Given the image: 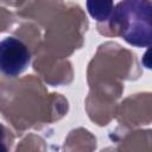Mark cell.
Wrapping results in <instances>:
<instances>
[{"instance_id":"obj_1","label":"cell","mask_w":152,"mask_h":152,"mask_svg":"<svg viewBox=\"0 0 152 152\" xmlns=\"http://www.w3.org/2000/svg\"><path fill=\"white\" fill-rule=\"evenodd\" d=\"M110 23L128 44L137 48L152 46V1L124 0L118 2Z\"/></svg>"},{"instance_id":"obj_2","label":"cell","mask_w":152,"mask_h":152,"mask_svg":"<svg viewBox=\"0 0 152 152\" xmlns=\"http://www.w3.org/2000/svg\"><path fill=\"white\" fill-rule=\"evenodd\" d=\"M31 59L27 46L14 37H6L0 43L1 71L11 77L21 74Z\"/></svg>"},{"instance_id":"obj_3","label":"cell","mask_w":152,"mask_h":152,"mask_svg":"<svg viewBox=\"0 0 152 152\" xmlns=\"http://www.w3.org/2000/svg\"><path fill=\"white\" fill-rule=\"evenodd\" d=\"M87 8L89 14L97 21H106L110 20L113 12H114V4L113 1H96L90 0L87 1Z\"/></svg>"},{"instance_id":"obj_4","label":"cell","mask_w":152,"mask_h":152,"mask_svg":"<svg viewBox=\"0 0 152 152\" xmlns=\"http://www.w3.org/2000/svg\"><path fill=\"white\" fill-rule=\"evenodd\" d=\"M141 64L146 69L152 70V46H148V49L144 52V55L141 57Z\"/></svg>"}]
</instances>
